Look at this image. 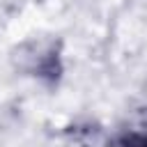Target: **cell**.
Segmentation results:
<instances>
[{
	"label": "cell",
	"mask_w": 147,
	"mask_h": 147,
	"mask_svg": "<svg viewBox=\"0 0 147 147\" xmlns=\"http://www.w3.org/2000/svg\"><path fill=\"white\" fill-rule=\"evenodd\" d=\"M126 147H147V136H133L126 142Z\"/></svg>",
	"instance_id": "6da1fadb"
}]
</instances>
